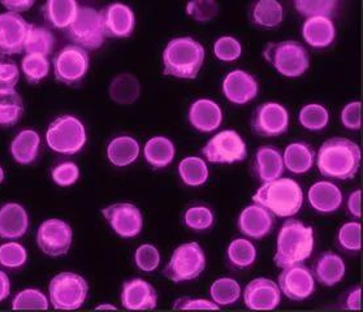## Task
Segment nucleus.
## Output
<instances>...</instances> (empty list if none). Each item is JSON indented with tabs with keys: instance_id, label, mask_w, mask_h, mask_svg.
I'll return each mask as SVG.
<instances>
[{
	"instance_id": "bb28decb",
	"label": "nucleus",
	"mask_w": 363,
	"mask_h": 312,
	"mask_svg": "<svg viewBox=\"0 0 363 312\" xmlns=\"http://www.w3.org/2000/svg\"><path fill=\"white\" fill-rule=\"evenodd\" d=\"M347 267L342 257L333 252H324L318 257L314 267V279L324 286H335L342 281Z\"/></svg>"
},
{
	"instance_id": "c9c22d12",
	"label": "nucleus",
	"mask_w": 363,
	"mask_h": 312,
	"mask_svg": "<svg viewBox=\"0 0 363 312\" xmlns=\"http://www.w3.org/2000/svg\"><path fill=\"white\" fill-rule=\"evenodd\" d=\"M179 174L182 182L190 187L205 185L210 177L207 163L202 157L188 156L179 164Z\"/></svg>"
},
{
	"instance_id": "423d86ee",
	"label": "nucleus",
	"mask_w": 363,
	"mask_h": 312,
	"mask_svg": "<svg viewBox=\"0 0 363 312\" xmlns=\"http://www.w3.org/2000/svg\"><path fill=\"white\" fill-rule=\"evenodd\" d=\"M87 140L86 128L84 123L72 115L55 118L46 132L48 147L57 154L74 155L85 147Z\"/></svg>"
},
{
	"instance_id": "f257e3e1",
	"label": "nucleus",
	"mask_w": 363,
	"mask_h": 312,
	"mask_svg": "<svg viewBox=\"0 0 363 312\" xmlns=\"http://www.w3.org/2000/svg\"><path fill=\"white\" fill-rule=\"evenodd\" d=\"M361 148L347 138L335 137L324 140L316 154V167L323 177L332 179H354L361 167Z\"/></svg>"
},
{
	"instance_id": "393cba45",
	"label": "nucleus",
	"mask_w": 363,
	"mask_h": 312,
	"mask_svg": "<svg viewBox=\"0 0 363 312\" xmlns=\"http://www.w3.org/2000/svg\"><path fill=\"white\" fill-rule=\"evenodd\" d=\"M302 37L313 48L330 47L336 38L335 23L328 16L308 17L302 25Z\"/></svg>"
},
{
	"instance_id": "3c124183",
	"label": "nucleus",
	"mask_w": 363,
	"mask_h": 312,
	"mask_svg": "<svg viewBox=\"0 0 363 312\" xmlns=\"http://www.w3.org/2000/svg\"><path fill=\"white\" fill-rule=\"evenodd\" d=\"M135 265L143 272H152L160 264L159 250L150 243L141 245L138 249L135 250Z\"/></svg>"
},
{
	"instance_id": "a211bd4d",
	"label": "nucleus",
	"mask_w": 363,
	"mask_h": 312,
	"mask_svg": "<svg viewBox=\"0 0 363 312\" xmlns=\"http://www.w3.org/2000/svg\"><path fill=\"white\" fill-rule=\"evenodd\" d=\"M221 90L229 103L235 106H245L257 98L259 86L252 73L235 69L229 72L223 79Z\"/></svg>"
},
{
	"instance_id": "5fc2aeb1",
	"label": "nucleus",
	"mask_w": 363,
	"mask_h": 312,
	"mask_svg": "<svg viewBox=\"0 0 363 312\" xmlns=\"http://www.w3.org/2000/svg\"><path fill=\"white\" fill-rule=\"evenodd\" d=\"M174 310H218L219 306L202 298H180L176 301Z\"/></svg>"
},
{
	"instance_id": "1a4fd4ad",
	"label": "nucleus",
	"mask_w": 363,
	"mask_h": 312,
	"mask_svg": "<svg viewBox=\"0 0 363 312\" xmlns=\"http://www.w3.org/2000/svg\"><path fill=\"white\" fill-rule=\"evenodd\" d=\"M67 35L73 45L86 51L99 50L106 39L99 11L91 7H79L73 23L67 28Z\"/></svg>"
},
{
	"instance_id": "79ce46f5",
	"label": "nucleus",
	"mask_w": 363,
	"mask_h": 312,
	"mask_svg": "<svg viewBox=\"0 0 363 312\" xmlns=\"http://www.w3.org/2000/svg\"><path fill=\"white\" fill-rule=\"evenodd\" d=\"M213 213L207 206H191L184 213V224L194 232H205L213 225Z\"/></svg>"
},
{
	"instance_id": "f3484780",
	"label": "nucleus",
	"mask_w": 363,
	"mask_h": 312,
	"mask_svg": "<svg viewBox=\"0 0 363 312\" xmlns=\"http://www.w3.org/2000/svg\"><path fill=\"white\" fill-rule=\"evenodd\" d=\"M103 30L110 38H128L135 28V11L124 3H111L99 11Z\"/></svg>"
},
{
	"instance_id": "37998d69",
	"label": "nucleus",
	"mask_w": 363,
	"mask_h": 312,
	"mask_svg": "<svg viewBox=\"0 0 363 312\" xmlns=\"http://www.w3.org/2000/svg\"><path fill=\"white\" fill-rule=\"evenodd\" d=\"M50 301L38 289H25L12 301L13 310H48Z\"/></svg>"
},
{
	"instance_id": "dca6fc26",
	"label": "nucleus",
	"mask_w": 363,
	"mask_h": 312,
	"mask_svg": "<svg viewBox=\"0 0 363 312\" xmlns=\"http://www.w3.org/2000/svg\"><path fill=\"white\" fill-rule=\"evenodd\" d=\"M30 23L15 12L0 13V55L11 56L24 51L25 39Z\"/></svg>"
},
{
	"instance_id": "e433bc0d",
	"label": "nucleus",
	"mask_w": 363,
	"mask_h": 312,
	"mask_svg": "<svg viewBox=\"0 0 363 312\" xmlns=\"http://www.w3.org/2000/svg\"><path fill=\"white\" fill-rule=\"evenodd\" d=\"M24 116V101L16 89L0 93V126L11 128Z\"/></svg>"
},
{
	"instance_id": "bf43d9fd",
	"label": "nucleus",
	"mask_w": 363,
	"mask_h": 312,
	"mask_svg": "<svg viewBox=\"0 0 363 312\" xmlns=\"http://www.w3.org/2000/svg\"><path fill=\"white\" fill-rule=\"evenodd\" d=\"M9 294H11V281H9V274L0 271V302L7 299Z\"/></svg>"
},
{
	"instance_id": "a19ab883",
	"label": "nucleus",
	"mask_w": 363,
	"mask_h": 312,
	"mask_svg": "<svg viewBox=\"0 0 363 312\" xmlns=\"http://www.w3.org/2000/svg\"><path fill=\"white\" fill-rule=\"evenodd\" d=\"M298 120L305 129L311 132H320L330 123V113L322 104L310 103L301 108Z\"/></svg>"
},
{
	"instance_id": "9d476101",
	"label": "nucleus",
	"mask_w": 363,
	"mask_h": 312,
	"mask_svg": "<svg viewBox=\"0 0 363 312\" xmlns=\"http://www.w3.org/2000/svg\"><path fill=\"white\" fill-rule=\"evenodd\" d=\"M202 154L210 163L233 164L247 157L245 140L232 129L216 133L202 148Z\"/></svg>"
},
{
	"instance_id": "0eeeda50",
	"label": "nucleus",
	"mask_w": 363,
	"mask_h": 312,
	"mask_svg": "<svg viewBox=\"0 0 363 312\" xmlns=\"http://www.w3.org/2000/svg\"><path fill=\"white\" fill-rule=\"evenodd\" d=\"M89 285L77 273L62 272L50 281V302L55 310H77L86 302Z\"/></svg>"
},
{
	"instance_id": "58836bf2",
	"label": "nucleus",
	"mask_w": 363,
	"mask_h": 312,
	"mask_svg": "<svg viewBox=\"0 0 363 312\" xmlns=\"http://www.w3.org/2000/svg\"><path fill=\"white\" fill-rule=\"evenodd\" d=\"M241 286L235 279L221 277L213 281L210 288V296L213 298V303L220 306H230L236 303L241 296Z\"/></svg>"
},
{
	"instance_id": "4d7b16f0",
	"label": "nucleus",
	"mask_w": 363,
	"mask_h": 312,
	"mask_svg": "<svg viewBox=\"0 0 363 312\" xmlns=\"http://www.w3.org/2000/svg\"><path fill=\"white\" fill-rule=\"evenodd\" d=\"M361 195L362 193L358 189L349 195V199H347V211L355 218H361Z\"/></svg>"
},
{
	"instance_id": "f704fd0d",
	"label": "nucleus",
	"mask_w": 363,
	"mask_h": 312,
	"mask_svg": "<svg viewBox=\"0 0 363 312\" xmlns=\"http://www.w3.org/2000/svg\"><path fill=\"white\" fill-rule=\"evenodd\" d=\"M55 47V37L46 26L30 23L25 39L24 51L26 54H40L50 56Z\"/></svg>"
},
{
	"instance_id": "473e14b6",
	"label": "nucleus",
	"mask_w": 363,
	"mask_h": 312,
	"mask_svg": "<svg viewBox=\"0 0 363 312\" xmlns=\"http://www.w3.org/2000/svg\"><path fill=\"white\" fill-rule=\"evenodd\" d=\"M141 152L138 140L130 135H118L107 146V157L115 167H128L135 163Z\"/></svg>"
},
{
	"instance_id": "7ed1b4c3",
	"label": "nucleus",
	"mask_w": 363,
	"mask_h": 312,
	"mask_svg": "<svg viewBox=\"0 0 363 312\" xmlns=\"http://www.w3.org/2000/svg\"><path fill=\"white\" fill-rule=\"evenodd\" d=\"M205 47L191 37L171 39L163 51V70L167 76L194 79L205 62Z\"/></svg>"
},
{
	"instance_id": "603ef678",
	"label": "nucleus",
	"mask_w": 363,
	"mask_h": 312,
	"mask_svg": "<svg viewBox=\"0 0 363 312\" xmlns=\"http://www.w3.org/2000/svg\"><path fill=\"white\" fill-rule=\"evenodd\" d=\"M51 177L54 179L56 185H59V186H72L79 179V167L73 162H64V163L56 165L55 168L52 169Z\"/></svg>"
},
{
	"instance_id": "680f3d73",
	"label": "nucleus",
	"mask_w": 363,
	"mask_h": 312,
	"mask_svg": "<svg viewBox=\"0 0 363 312\" xmlns=\"http://www.w3.org/2000/svg\"><path fill=\"white\" fill-rule=\"evenodd\" d=\"M4 181V171H3V168H1V165H0V184Z\"/></svg>"
},
{
	"instance_id": "6e6552de",
	"label": "nucleus",
	"mask_w": 363,
	"mask_h": 312,
	"mask_svg": "<svg viewBox=\"0 0 363 312\" xmlns=\"http://www.w3.org/2000/svg\"><path fill=\"white\" fill-rule=\"evenodd\" d=\"M206 268L205 251L197 242L182 243L174 250L163 274L176 284L198 279Z\"/></svg>"
},
{
	"instance_id": "72a5a7b5",
	"label": "nucleus",
	"mask_w": 363,
	"mask_h": 312,
	"mask_svg": "<svg viewBox=\"0 0 363 312\" xmlns=\"http://www.w3.org/2000/svg\"><path fill=\"white\" fill-rule=\"evenodd\" d=\"M285 168L294 174H303L310 171L315 162V152L305 142H293L283 154Z\"/></svg>"
},
{
	"instance_id": "aec40b11",
	"label": "nucleus",
	"mask_w": 363,
	"mask_h": 312,
	"mask_svg": "<svg viewBox=\"0 0 363 312\" xmlns=\"http://www.w3.org/2000/svg\"><path fill=\"white\" fill-rule=\"evenodd\" d=\"M121 304L130 311L154 310L158 304L155 288L143 279H132L124 282L121 289Z\"/></svg>"
},
{
	"instance_id": "a18cd8bd",
	"label": "nucleus",
	"mask_w": 363,
	"mask_h": 312,
	"mask_svg": "<svg viewBox=\"0 0 363 312\" xmlns=\"http://www.w3.org/2000/svg\"><path fill=\"white\" fill-rule=\"evenodd\" d=\"M339 0H294L296 11L303 17L328 16L336 11Z\"/></svg>"
},
{
	"instance_id": "9b49d317",
	"label": "nucleus",
	"mask_w": 363,
	"mask_h": 312,
	"mask_svg": "<svg viewBox=\"0 0 363 312\" xmlns=\"http://www.w3.org/2000/svg\"><path fill=\"white\" fill-rule=\"evenodd\" d=\"M90 67V57L86 50L77 45H68L54 59V74L64 85H77Z\"/></svg>"
},
{
	"instance_id": "ddd939ff",
	"label": "nucleus",
	"mask_w": 363,
	"mask_h": 312,
	"mask_svg": "<svg viewBox=\"0 0 363 312\" xmlns=\"http://www.w3.org/2000/svg\"><path fill=\"white\" fill-rule=\"evenodd\" d=\"M73 229L60 218L45 220L37 232V245L48 257H62L71 249Z\"/></svg>"
},
{
	"instance_id": "4be33fe9",
	"label": "nucleus",
	"mask_w": 363,
	"mask_h": 312,
	"mask_svg": "<svg viewBox=\"0 0 363 312\" xmlns=\"http://www.w3.org/2000/svg\"><path fill=\"white\" fill-rule=\"evenodd\" d=\"M188 118L190 125L198 132L213 133L220 128L223 111L216 101L202 98L190 104Z\"/></svg>"
},
{
	"instance_id": "412c9836",
	"label": "nucleus",
	"mask_w": 363,
	"mask_h": 312,
	"mask_svg": "<svg viewBox=\"0 0 363 312\" xmlns=\"http://www.w3.org/2000/svg\"><path fill=\"white\" fill-rule=\"evenodd\" d=\"M274 228V216L267 208L254 203L242 210L238 216L240 232L252 240H262Z\"/></svg>"
},
{
	"instance_id": "7c9ffc66",
	"label": "nucleus",
	"mask_w": 363,
	"mask_h": 312,
	"mask_svg": "<svg viewBox=\"0 0 363 312\" xmlns=\"http://www.w3.org/2000/svg\"><path fill=\"white\" fill-rule=\"evenodd\" d=\"M40 135L33 129H24L17 133L11 142V154L15 162L23 165L32 164L40 154Z\"/></svg>"
},
{
	"instance_id": "c03bdc74",
	"label": "nucleus",
	"mask_w": 363,
	"mask_h": 312,
	"mask_svg": "<svg viewBox=\"0 0 363 312\" xmlns=\"http://www.w3.org/2000/svg\"><path fill=\"white\" fill-rule=\"evenodd\" d=\"M219 11L220 7L216 0H190L185 7L186 15L199 23L213 21L219 15Z\"/></svg>"
},
{
	"instance_id": "de8ad7c7",
	"label": "nucleus",
	"mask_w": 363,
	"mask_h": 312,
	"mask_svg": "<svg viewBox=\"0 0 363 312\" xmlns=\"http://www.w3.org/2000/svg\"><path fill=\"white\" fill-rule=\"evenodd\" d=\"M213 55L218 60L224 62H236L242 55V46L235 37L224 35L213 43Z\"/></svg>"
},
{
	"instance_id": "052dcab7",
	"label": "nucleus",
	"mask_w": 363,
	"mask_h": 312,
	"mask_svg": "<svg viewBox=\"0 0 363 312\" xmlns=\"http://www.w3.org/2000/svg\"><path fill=\"white\" fill-rule=\"evenodd\" d=\"M96 310H116V307L112 304H101L96 307Z\"/></svg>"
},
{
	"instance_id": "4468645a",
	"label": "nucleus",
	"mask_w": 363,
	"mask_h": 312,
	"mask_svg": "<svg viewBox=\"0 0 363 312\" xmlns=\"http://www.w3.org/2000/svg\"><path fill=\"white\" fill-rule=\"evenodd\" d=\"M277 281L281 293L294 302H302L315 291L314 274L305 265L296 264L283 268Z\"/></svg>"
},
{
	"instance_id": "f03ea898",
	"label": "nucleus",
	"mask_w": 363,
	"mask_h": 312,
	"mask_svg": "<svg viewBox=\"0 0 363 312\" xmlns=\"http://www.w3.org/2000/svg\"><path fill=\"white\" fill-rule=\"evenodd\" d=\"M315 246L313 226L300 220L288 218L277 234V252L274 262L279 268L302 264L311 257Z\"/></svg>"
},
{
	"instance_id": "6ab92c4d",
	"label": "nucleus",
	"mask_w": 363,
	"mask_h": 312,
	"mask_svg": "<svg viewBox=\"0 0 363 312\" xmlns=\"http://www.w3.org/2000/svg\"><path fill=\"white\" fill-rule=\"evenodd\" d=\"M244 302L253 311H271L281 302V290L275 281L258 277L246 285Z\"/></svg>"
},
{
	"instance_id": "ea45409f",
	"label": "nucleus",
	"mask_w": 363,
	"mask_h": 312,
	"mask_svg": "<svg viewBox=\"0 0 363 312\" xmlns=\"http://www.w3.org/2000/svg\"><path fill=\"white\" fill-rule=\"evenodd\" d=\"M51 64L48 56L40 54H26L21 62V70L25 79L30 85H37L48 77Z\"/></svg>"
},
{
	"instance_id": "4c0bfd02",
	"label": "nucleus",
	"mask_w": 363,
	"mask_h": 312,
	"mask_svg": "<svg viewBox=\"0 0 363 312\" xmlns=\"http://www.w3.org/2000/svg\"><path fill=\"white\" fill-rule=\"evenodd\" d=\"M257 259V249L246 238H236L229 243L227 249V260L235 269H245L254 264Z\"/></svg>"
},
{
	"instance_id": "b1692460",
	"label": "nucleus",
	"mask_w": 363,
	"mask_h": 312,
	"mask_svg": "<svg viewBox=\"0 0 363 312\" xmlns=\"http://www.w3.org/2000/svg\"><path fill=\"white\" fill-rule=\"evenodd\" d=\"M253 171L255 177L263 184L280 179L285 171L281 152L274 146L258 148L254 155Z\"/></svg>"
},
{
	"instance_id": "8fccbe9b",
	"label": "nucleus",
	"mask_w": 363,
	"mask_h": 312,
	"mask_svg": "<svg viewBox=\"0 0 363 312\" xmlns=\"http://www.w3.org/2000/svg\"><path fill=\"white\" fill-rule=\"evenodd\" d=\"M20 79V68L9 56L0 55V93L16 89Z\"/></svg>"
},
{
	"instance_id": "c85d7f7f",
	"label": "nucleus",
	"mask_w": 363,
	"mask_h": 312,
	"mask_svg": "<svg viewBox=\"0 0 363 312\" xmlns=\"http://www.w3.org/2000/svg\"><path fill=\"white\" fill-rule=\"evenodd\" d=\"M79 8L77 0H46L42 15L52 28L67 29L73 23Z\"/></svg>"
},
{
	"instance_id": "6e6d98bb",
	"label": "nucleus",
	"mask_w": 363,
	"mask_h": 312,
	"mask_svg": "<svg viewBox=\"0 0 363 312\" xmlns=\"http://www.w3.org/2000/svg\"><path fill=\"white\" fill-rule=\"evenodd\" d=\"M37 0H0V4L9 12L23 13L29 11L35 4Z\"/></svg>"
},
{
	"instance_id": "f8f14e48",
	"label": "nucleus",
	"mask_w": 363,
	"mask_h": 312,
	"mask_svg": "<svg viewBox=\"0 0 363 312\" xmlns=\"http://www.w3.org/2000/svg\"><path fill=\"white\" fill-rule=\"evenodd\" d=\"M250 124L253 132L259 137H279L289 128V112L281 103L266 101L254 109Z\"/></svg>"
},
{
	"instance_id": "2eb2a0df",
	"label": "nucleus",
	"mask_w": 363,
	"mask_h": 312,
	"mask_svg": "<svg viewBox=\"0 0 363 312\" xmlns=\"http://www.w3.org/2000/svg\"><path fill=\"white\" fill-rule=\"evenodd\" d=\"M102 213L112 230L121 238H135L143 230V213L132 203L111 204L103 208Z\"/></svg>"
},
{
	"instance_id": "c756f323",
	"label": "nucleus",
	"mask_w": 363,
	"mask_h": 312,
	"mask_svg": "<svg viewBox=\"0 0 363 312\" xmlns=\"http://www.w3.org/2000/svg\"><path fill=\"white\" fill-rule=\"evenodd\" d=\"M176 147L174 142L164 135H155L146 142L143 148L145 160L154 169H163L174 162Z\"/></svg>"
},
{
	"instance_id": "09e8293b",
	"label": "nucleus",
	"mask_w": 363,
	"mask_h": 312,
	"mask_svg": "<svg viewBox=\"0 0 363 312\" xmlns=\"http://www.w3.org/2000/svg\"><path fill=\"white\" fill-rule=\"evenodd\" d=\"M337 242L341 249L350 252H358L362 247L361 241V224L357 221H349L341 226L337 233Z\"/></svg>"
},
{
	"instance_id": "a878e982",
	"label": "nucleus",
	"mask_w": 363,
	"mask_h": 312,
	"mask_svg": "<svg viewBox=\"0 0 363 312\" xmlns=\"http://www.w3.org/2000/svg\"><path fill=\"white\" fill-rule=\"evenodd\" d=\"M310 206L320 213H332L342 204V193L331 181H318L308 189Z\"/></svg>"
},
{
	"instance_id": "13d9d810",
	"label": "nucleus",
	"mask_w": 363,
	"mask_h": 312,
	"mask_svg": "<svg viewBox=\"0 0 363 312\" xmlns=\"http://www.w3.org/2000/svg\"><path fill=\"white\" fill-rule=\"evenodd\" d=\"M345 308L347 310H361V288H355L347 294L345 301Z\"/></svg>"
},
{
	"instance_id": "cd10ccee",
	"label": "nucleus",
	"mask_w": 363,
	"mask_h": 312,
	"mask_svg": "<svg viewBox=\"0 0 363 312\" xmlns=\"http://www.w3.org/2000/svg\"><path fill=\"white\" fill-rule=\"evenodd\" d=\"M250 18L262 29H275L284 21V7L279 0H255L250 7Z\"/></svg>"
},
{
	"instance_id": "2f4dec72",
	"label": "nucleus",
	"mask_w": 363,
	"mask_h": 312,
	"mask_svg": "<svg viewBox=\"0 0 363 312\" xmlns=\"http://www.w3.org/2000/svg\"><path fill=\"white\" fill-rule=\"evenodd\" d=\"M108 94L112 101L118 106H130L138 101L141 95V85L135 74L120 73L112 78Z\"/></svg>"
},
{
	"instance_id": "20e7f679",
	"label": "nucleus",
	"mask_w": 363,
	"mask_h": 312,
	"mask_svg": "<svg viewBox=\"0 0 363 312\" xmlns=\"http://www.w3.org/2000/svg\"><path fill=\"white\" fill-rule=\"evenodd\" d=\"M253 202L258 203L277 218H292L303 204V190L297 181L280 179L264 182L253 195Z\"/></svg>"
},
{
	"instance_id": "5701e85b",
	"label": "nucleus",
	"mask_w": 363,
	"mask_h": 312,
	"mask_svg": "<svg viewBox=\"0 0 363 312\" xmlns=\"http://www.w3.org/2000/svg\"><path fill=\"white\" fill-rule=\"evenodd\" d=\"M29 229V215L18 203H6L0 207V238L18 240Z\"/></svg>"
},
{
	"instance_id": "49530a36",
	"label": "nucleus",
	"mask_w": 363,
	"mask_h": 312,
	"mask_svg": "<svg viewBox=\"0 0 363 312\" xmlns=\"http://www.w3.org/2000/svg\"><path fill=\"white\" fill-rule=\"evenodd\" d=\"M28 252L18 242H7L0 245V265L9 269H16L26 263Z\"/></svg>"
},
{
	"instance_id": "39448f33",
	"label": "nucleus",
	"mask_w": 363,
	"mask_h": 312,
	"mask_svg": "<svg viewBox=\"0 0 363 312\" xmlns=\"http://www.w3.org/2000/svg\"><path fill=\"white\" fill-rule=\"evenodd\" d=\"M263 57L279 74L288 78L303 76L310 67L308 51L297 40L269 43L263 50Z\"/></svg>"
},
{
	"instance_id": "864d4df0",
	"label": "nucleus",
	"mask_w": 363,
	"mask_h": 312,
	"mask_svg": "<svg viewBox=\"0 0 363 312\" xmlns=\"http://www.w3.org/2000/svg\"><path fill=\"white\" fill-rule=\"evenodd\" d=\"M361 101H355L347 103V106L341 111V123L344 128L349 130H358L362 126V117H361Z\"/></svg>"
}]
</instances>
